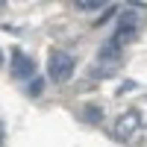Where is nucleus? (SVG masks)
<instances>
[{
    "label": "nucleus",
    "instance_id": "obj_1",
    "mask_svg": "<svg viewBox=\"0 0 147 147\" xmlns=\"http://www.w3.org/2000/svg\"><path fill=\"white\" fill-rule=\"evenodd\" d=\"M50 77L56 82H68L74 77V56L71 53H62V50H53L50 53Z\"/></svg>",
    "mask_w": 147,
    "mask_h": 147
},
{
    "label": "nucleus",
    "instance_id": "obj_2",
    "mask_svg": "<svg viewBox=\"0 0 147 147\" xmlns=\"http://www.w3.org/2000/svg\"><path fill=\"white\" fill-rule=\"evenodd\" d=\"M138 127H141V115L136 109H127V112H121L118 121H115V136L118 138H129V136H136Z\"/></svg>",
    "mask_w": 147,
    "mask_h": 147
},
{
    "label": "nucleus",
    "instance_id": "obj_3",
    "mask_svg": "<svg viewBox=\"0 0 147 147\" xmlns=\"http://www.w3.org/2000/svg\"><path fill=\"white\" fill-rule=\"evenodd\" d=\"M12 74H15L18 80H30L32 74H35V65H32V59H27L24 53L15 50V68H12Z\"/></svg>",
    "mask_w": 147,
    "mask_h": 147
},
{
    "label": "nucleus",
    "instance_id": "obj_4",
    "mask_svg": "<svg viewBox=\"0 0 147 147\" xmlns=\"http://www.w3.org/2000/svg\"><path fill=\"white\" fill-rule=\"evenodd\" d=\"M138 27V12H124L118 18V30H136Z\"/></svg>",
    "mask_w": 147,
    "mask_h": 147
},
{
    "label": "nucleus",
    "instance_id": "obj_5",
    "mask_svg": "<svg viewBox=\"0 0 147 147\" xmlns=\"http://www.w3.org/2000/svg\"><path fill=\"white\" fill-rule=\"evenodd\" d=\"M136 38V30H115V35H112V44H127V41H132Z\"/></svg>",
    "mask_w": 147,
    "mask_h": 147
},
{
    "label": "nucleus",
    "instance_id": "obj_6",
    "mask_svg": "<svg viewBox=\"0 0 147 147\" xmlns=\"http://www.w3.org/2000/svg\"><path fill=\"white\" fill-rule=\"evenodd\" d=\"M82 118L91 121V124H100V121H103V115H100V109H97V106H85V109H82Z\"/></svg>",
    "mask_w": 147,
    "mask_h": 147
},
{
    "label": "nucleus",
    "instance_id": "obj_7",
    "mask_svg": "<svg viewBox=\"0 0 147 147\" xmlns=\"http://www.w3.org/2000/svg\"><path fill=\"white\" fill-rule=\"evenodd\" d=\"M41 91H44V80L32 77V80H30V88H27V94H30V97H38Z\"/></svg>",
    "mask_w": 147,
    "mask_h": 147
},
{
    "label": "nucleus",
    "instance_id": "obj_8",
    "mask_svg": "<svg viewBox=\"0 0 147 147\" xmlns=\"http://www.w3.org/2000/svg\"><path fill=\"white\" fill-rule=\"evenodd\" d=\"M77 9H82V12H97V9H103V3H97V0H77Z\"/></svg>",
    "mask_w": 147,
    "mask_h": 147
},
{
    "label": "nucleus",
    "instance_id": "obj_9",
    "mask_svg": "<svg viewBox=\"0 0 147 147\" xmlns=\"http://www.w3.org/2000/svg\"><path fill=\"white\" fill-rule=\"evenodd\" d=\"M112 74H115V65L100 62V68H94V77H112Z\"/></svg>",
    "mask_w": 147,
    "mask_h": 147
},
{
    "label": "nucleus",
    "instance_id": "obj_10",
    "mask_svg": "<svg viewBox=\"0 0 147 147\" xmlns=\"http://www.w3.org/2000/svg\"><path fill=\"white\" fill-rule=\"evenodd\" d=\"M0 65H3V53H0Z\"/></svg>",
    "mask_w": 147,
    "mask_h": 147
}]
</instances>
